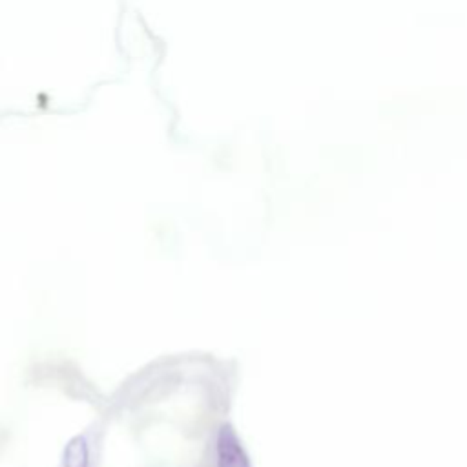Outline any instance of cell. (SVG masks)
<instances>
[{"label": "cell", "mask_w": 467, "mask_h": 467, "mask_svg": "<svg viewBox=\"0 0 467 467\" xmlns=\"http://www.w3.org/2000/svg\"><path fill=\"white\" fill-rule=\"evenodd\" d=\"M66 467H88V452L84 440H73L66 449Z\"/></svg>", "instance_id": "cell-2"}, {"label": "cell", "mask_w": 467, "mask_h": 467, "mask_svg": "<svg viewBox=\"0 0 467 467\" xmlns=\"http://www.w3.org/2000/svg\"><path fill=\"white\" fill-rule=\"evenodd\" d=\"M217 458L219 467H250L248 458L232 429L221 431L217 440Z\"/></svg>", "instance_id": "cell-1"}]
</instances>
